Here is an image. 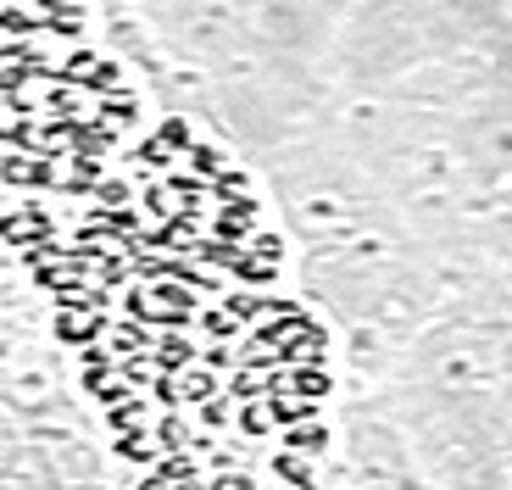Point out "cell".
Masks as SVG:
<instances>
[{"instance_id": "1", "label": "cell", "mask_w": 512, "mask_h": 490, "mask_svg": "<svg viewBox=\"0 0 512 490\" xmlns=\"http://www.w3.org/2000/svg\"><path fill=\"white\" fill-rule=\"evenodd\" d=\"M323 446H329V429H323V424H295L290 429V452L295 457H318Z\"/></svg>"}, {"instance_id": "2", "label": "cell", "mask_w": 512, "mask_h": 490, "mask_svg": "<svg viewBox=\"0 0 512 490\" xmlns=\"http://www.w3.org/2000/svg\"><path fill=\"white\" fill-rule=\"evenodd\" d=\"M179 396H190V401H212V396H218V379L206 374V368H190V374L179 379Z\"/></svg>"}, {"instance_id": "3", "label": "cell", "mask_w": 512, "mask_h": 490, "mask_svg": "<svg viewBox=\"0 0 512 490\" xmlns=\"http://www.w3.org/2000/svg\"><path fill=\"white\" fill-rule=\"evenodd\" d=\"M273 468H279V479H290V485H312V463H307V457L284 452V457H273Z\"/></svg>"}, {"instance_id": "4", "label": "cell", "mask_w": 512, "mask_h": 490, "mask_svg": "<svg viewBox=\"0 0 512 490\" xmlns=\"http://www.w3.org/2000/svg\"><path fill=\"white\" fill-rule=\"evenodd\" d=\"M295 390H301V396L307 401H318V396H329V374H323V368H301V374L290 379Z\"/></svg>"}, {"instance_id": "5", "label": "cell", "mask_w": 512, "mask_h": 490, "mask_svg": "<svg viewBox=\"0 0 512 490\" xmlns=\"http://www.w3.org/2000/svg\"><path fill=\"white\" fill-rule=\"evenodd\" d=\"M156 440H162L167 452H179L184 440H190V429H184L179 418H162V424H156Z\"/></svg>"}, {"instance_id": "6", "label": "cell", "mask_w": 512, "mask_h": 490, "mask_svg": "<svg viewBox=\"0 0 512 490\" xmlns=\"http://www.w3.org/2000/svg\"><path fill=\"white\" fill-rule=\"evenodd\" d=\"M240 424H245V435H268V413H262V407H245Z\"/></svg>"}, {"instance_id": "7", "label": "cell", "mask_w": 512, "mask_h": 490, "mask_svg": "<svg viewBox=\"0 0 512 490\" xmlns=\"http://www.w3.org/2000/svg\"><path fill=\"white\" fill-rule=\"evenodd\" d=\"M234 396H245V401H256V396H262V385H256V374H234Z\"/></svg>"}, {"instance_id": "8", "label": "cell", "mask_w": 512, "mask_h": 490, "mask_svg": "<svg viewBox=\"0 0 512 490\" xmlns=\"http://www.w3.org/2000/svg\"><path fill=\"white\" fill-rule=\"evenodd\" d=\"M156 401H162V407H179V385H173V379H156Z\"/></svg>"}, {"instance_id": "9", "label": "cell", "mask_w": 512, "mask_h": 490, "mask_svg": "<svg viewBox=\"0 0 512 490\" xmlns=\"http://www.w3.org/2000/svg\"><path fill=\"white\" fill-rule=\"evenodd\" d=\"M206 424H229V401H218V396H212V401H206Z\"/></svg>"}, {"instance_id": "10", "label": "cell", "mask_w": 512, "mask_h": 490, "mask_svg": "<svg viewBox=\"0 0 512 490\" xmlns=\"http://www.w3.org/2000/svg\"><path fill=\"white\" fill-rule=\"evenodd\" d=\"M218 490H251V479H245V474H223Z\"/></svg>"}]
</instances>
